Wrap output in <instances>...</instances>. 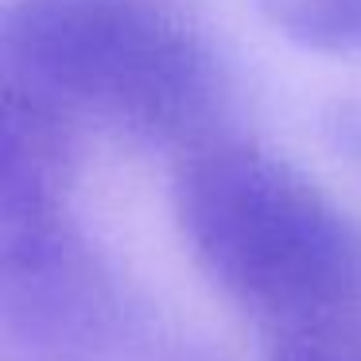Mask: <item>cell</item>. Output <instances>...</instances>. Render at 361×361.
Segmentation results:
<instances>
[{
	"label": "cell",
	"instance_id": "6",
	"mask_svg": "<svg viewBox=\"0 0 361 361\" xmlns=\"http://www.w3.org/2000/svg\"><path fill=\"white\" fill-rule=\"evenodd\" d=\"M319 133L330 144L334 156H342L361 175V94L357 97H334L319 113Z\"/></svg>",
	"mask_w": 361,
	"mask_h": 361
},
{
	"label": "cell",
	"instance_id": "1",
	"mask_svg": "<svg viewBox=\"0 0 361 361\" xmlns=\"http://www.w3.org/2000/svg\"><path fill=\"white\" fill-rule=\"evenodd\" d=\"M171 206L198 272L268 345L361 357V221L303 167L229 133L175 156Z\"/></svg>",
	"mask_w": 361,
	"mask_h": 361
},
{
	"label": "cell",
	"instance_id": "4",
	"mask_svg": "<svg viewBox=\"0 0 361 361\" xmlns=\"http://www.w3.org/2000/svg\"><path fill=\"white\" fill-rule=\"evenodd\" d=\"M78 117L32 86L0 78V233L71 214Z\"/></svg>",
	"mask_w": 361,
	"mask_h": 361
},
{
	"label": "cell",
	"instance_id": "2",
	"mask_svg": "<svg viewBox=\"0 0 361 361\" xmlns=\"http://www.w3.org/2000/svg\"><path fill=\"white\" fill-rule=\"evenodd\" d=\"M0 63V78L171 156L229 136V71L171 0H4Z\"/></svg>",
	"mask_w": 361,
	"mask_h": 361
},
{
	"label": "cell",
	"instance_id": "5",
	"mask_svg": "<svg viewBox=\"0 0 361 361\" xmlns=\"http://www.w3.org/2000/svg\"><path fill=\"white\" fill-rule=\"evenodd\" d=\"M264 24L322 59H361V0H257Z\"/></svg>",
	"mask_w": 361,
	"mask_h": 361
},
{
	"label": "cell",
	"instance_id": "3",
	"mask_svg": "<svg viewBox=\"0 0 361 361\" xmlns=\"http://www.w3.org/2000/svg\"><path fill=\"white\" fill-rule=\"evenodd\" d=\"M4 361H164L144 311L74 218L0 233Z\"/></svg>",
	"mask_w": 361,
	"mask_h": 361
}]
</instances>
